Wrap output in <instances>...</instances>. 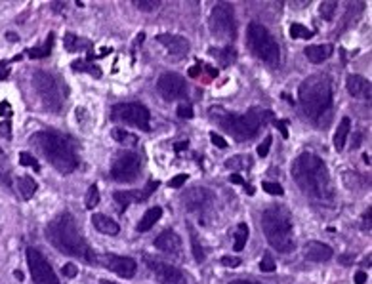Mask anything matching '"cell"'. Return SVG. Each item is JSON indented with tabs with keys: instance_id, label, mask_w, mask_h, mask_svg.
I'll use <instances>...</instances> for the list:
<instances>
[{
	"instance_id": "6da1fadb",
	"label": "cell",
	"mask_w": 372,
	"mask_h": 284,
	"mask_svg": "<svg viewBox=\"0 0 372 284\" xmlns=\"http://www.w3.org/2000/svg\"><path fill=\"white\" fill-rule=\"evenodd\" d=\"M292 177L298 187L304 191L306 197H310L315 202H332L334 198V187L326 164L313 153H302L292 162Z\"/></svg>"
},
{
	"instance_id": "7a4b0ae2",
	"label": "cell",
	"mask_w": 372,
	"mask_h": 284,
	"mask_svg": "<svg viewBox=\"0 0 372 284\" xmlns=\"http://www.w3.org/2000/svg\"><path fill=\"white\" fill-rule=\"evenodd\" d=\"M46 236H48L50 244L58 248L65 256H73L78 260L86 261V263H98L96 252L90 248L84 236L80 235L74 218L69 212H63L60 216H56L46 227Z\"/></svg>"
},
{
	"instance_id": "3957f363",
	"label": "cell",
	"mask_w": 372,
	"mask_h": 284,
	"mask_svg": "<svg viewBox=\"0 0 372 284\" xmlns=\"http://www.w3.org/2000/svg\"><path fill=\"white\" fill-rule=\"evenodd\" d=\"M31 143L38 153L62 173H71L78 166V157L73 141L56 130H42L31 137Z\"/></svg>"
},
{
	"instance_id": "277c9868",
	"label": "cell",
	"mask_w": 372,
	"mask_h": 284,
	"mask_svg": "<svg viewBox=\"0 0 372 284\" xmlns=\"http://www.w3.org/2000/svg\"><path fill=\"white\" fill-rule=\"evenodd\" d=\"M298 99L302 113L313 120L321 122L322 116H326L332 107V82L326 74H313L306 78L300 90H298Z\"/></svg>"
},
{
	"instance_id": "5b68a950",
	"label": "cell",
	"mask_w": 372,
	"mask_h": 284,
	"mask_svg": "<svg viewBox=\"0 0 372 284\" xmlns=\"http://www.w3.org/2000/svg\"><path fill=\"white\" fill-rule=\"evenodd\" d=\"M210 116L237 141H248L256 137L261 126L273 120V113L263 109H250L247 114H231L220 107H212Z\"/></svg>"
},
{
	"instance_id": "8992f818",
	"label": "cell",
	"mask_w": 372,
	"mask_h": 284,
	"mask_svg": "<svg viewBox=\"0 0 372 284\" xmlns=\"http://www.w3.org/2000/svg\"><path fill=\"white\" fill-rule=\"evenodd\" d=\"M261 227L267 242L277 252H292L294 236H292V216L286 206H271L261 214Z\"/></svg>"
},
{
	"instance_id": "52a82bcc",
	"label": "cell",
	"mask_w": 372,
	"mask_h": 284,
	"mask_svg": "<svg viewBox=\"0 0 372 284\" xmlns=\"http://www.w3.org/2000/svg\"><path fill=\"white\" fill-rule=\"evenodd\" d=\"M247 44L248 50L261 59L263 63L271 65V67H277L281 63V50H279V44L277 40L269 35V31L263 27L258 21H252L247 29Z\"/></svg>"
},
{
	"instance_id": "ba28073f",
	"label": "cell",
	"mask_w": 372,
	"mask_h": 284,
	"mask_svg": "<svg viewBox=\"0 0 372 284\" xmlns=\"http://www.w3.org/2000/svg\"><path fill=\"white\" fill-rule=\"evenodd\" d=\"M33 84H35V90L40 96L44 107L52 113L62 111L63 107V92H65V84L60 82L58 76L50 74L48 71H37L33 74Z\"/></svg>"
},
{
	"instance_id": "9c48e42d",
	"label": "cell",
	"mask_w": 372,
	"mask_h": 284,
	"mask_svg": "<svg viewBox=\"0 0 372 284\" xmlns=\"http://www.w3.org/2000/svg\"><path fill=\"white\" fill-rule=\"evenodd\" d=\"M210 33L223 42L235 40L237 37V21L233 15V8L225 2H220L212 8L210 12Z\"/></svg>"
},
{
	"instance_id": "30bf717a",
	"label": "cell",
	"mask_w": 372,
	"mask_h": 284,
	"mask_svg": "<svg viewBox=\"0 0 372 284\" xmlns=\"http://www.w3.org/2000/svg\"><path fill=\"white\" fill-rule=\"evenodd\" d=\"M111 118L119 122L130 124L143 132L151 130V114L149 109L141 103H117L111 109Z\"/></svg>"
},
{
	"instance_id": "8fae6325",
	"label": "cell",
	"mask_w": 372,
	"mask_h": 284,
	"mask_svg": "<svg viewBox=\"0 0 372 284\" xmlns=\"http://www.w3.org/2000/svg\"><path fill=\"white\" fill-rule=\"evenodd\" d=\"M141 170L139 155L132 151H121L115 155L111 162V177L119 183H132L136 181Z\"/></svg>"
},
{
	"instance_id": "7c38bea8",
	"label": "cell",
	"mask_w": 372,
	"mask_h": 284,
	"mask_svg": "<svg viewBox=\"0 0 372 284\" xmlns=\"http://www.w3.org/2000/svg\"><path fill=\"white\" fill-rule=\"evenodd\" d=\"M27 265L35 284H60L48 260L35 248H27Z\"/></svg>"
},
{
	"instance_id": "4fadbf2b",
	"label": "cell",
	"mask_w": 372,
	"mask_h": 284,
	"mask_svg": "<svg viewBox=\"0 0 372 284\" xmlns=\"http://www.w3.org/2000/svg\"><path fill=\"white\" fill-rule=\"evenodd\" d=\"M145 263L159 284H187L186 275L170 263H164V261L157 260V258H149V256L145 258Z\"/></svg>"
},
{
	"instance_id": "5bb4252c",
	"label": "cell",
	"mask_w": 372,
	"mask_h": 284,
	"mask_svg": "<svg viewBox=\"0 0 372 284\" xmlns=\"http://www.w3.org/2000/svg\"><path fill=\"white\" fill-rule=\"evenodd\" d=\"M157 90L166 101L182 99L187 94L186 78L176 73H164L157 82Z\"/></svg>"
},
{
	"instance_id": "9a60e30c",
	"label": "cell",
	"mask_w": 372,
	"mask_h": 284,
	"mask_svg": "<svg viewBox=\"0 0 372 284\" xmlns=\"http://www.w3.org/2000/svg\"><path fill=\"white\" fill-rule=\"evenodd\" d=\"M99 261L109 271H113L115 275H119V277H123V279H132L136 275L137 263L132 258H124V256H117V254H103Z\"/></svg>"
},
{
	"instance_id": "2e32d148",
	"label": "cell",
	"mask_w": 372,
	"mask_h": 284,
	"mask_svg": "<svg viewBox=\"0 0 372 284\" xmlns=\"http://www.w3.org/2000/svg\"><path fill=\"white\" fill-rule=\"evenodd\" d=\"M159 187V181H149L143 191H115V200L119 202L121 206V212H124L132 202H141V200H147Z\"/></svg>"
},
{
	"instance_id": "e0dca14e",
	"label": "cell",
	"mask_w": 372,
	"mask_h": 284,
	"mask_svg": "<svg viewBox=\"0 0 372 284\" xmlns=\"http://www.w3.org/2000/svg\"><path fill=\"white\" fill-rule=\"evenodd\" d=\"M182 202L186 204V208L189 212H200L212 204V193L208 189H202V187H193L182 197Z\"/></svg>"
},
{
	"instance_id": "ac0fdd59",
	"label": "cell",
	"mask_w": 372,
	"mask_h": 284,
	"mask_svg": "<svg viewBox=\"0 0 372 284\" xmlns=\"http://www.w3.org/2000/svg\"><path fill=\"white\" fill-rule=\"evenodd\" d=\"M157 42L162 44L164 48L172 54L174 59H182L189 54V42L187 38L178 37V35H170V33H164V35H159L157 37Z\"/></svg>"
},
{
	"instance_id": "d6986e66",
	"label": "cell",
	"mask_w": 372,
	"mask_h": 284,
	"mask_svg": "<svg viewBox=\"0 0 372 284\" xmlns=\"http://www.w3.org/2000/svg\"><path fill=\"white\" fill-rule=\"evenodd\" d=\"M304 256H306V260L315 261V263H322V261L330 260L334 256V252H332V248L328 246V244H324V242L310 240L306 244V248H304Z\"/></svg>"
},
{
	"instance_id": "ffe728a7",
	"label": "cell",
	"mask_w": 372,
	"mask_h": 284,
	"mask_svg": "<svg viewBox=\"0 0 372 284\" xmlns=\"http://www.w3.org/2000/svg\"><path fill=\"white\" fill-rule=\"evenodd\" d=\"M155 248H159L161 252H166V254H172V256H180L182 238L174 231H162L161 235L155 238Z\"/></svg>"
},
{
	"instance_id": "44dd1931",
	"label": "cell",
	"mask_w": 372,
	"mask_h": 284,
	"mask_svg": "<svg viewBox=\"0 0 372 284\" xmlns=\"http://www.w3.org/2000/svg\"><path fill=\"white\" fill-rule=\"evenodd\" d=\"M347 92L353 96V98L359 99H369L371 101V82L367 78H363L359 74H349L346 80Z\"/></svg>"
},
{
	"instance_id": "7402d4cb",
	"label": "cell",
	"mask_w": 372,
	"mask_h": 284,
	"mask_svg": "<svg viewBox=\"0 0 372 284\" xmlns=\"http://www.w3.org/2000/svg\"><path fill=\"white\" fill-rule=\"evenodd\" d=\"M332 52H334V48L330 44H311L306 48L304 54L311 63H322L332 56Z\"/></svg>"
},
{
	"instance_id": "603a6c76",
	"label": "cell",
	"mask_w": 372,
	"mask_h": 284,
	"mask_svg": "<svg viewBox=\"0 0 372 284\" xmlns=\"http://www.w3.org/2000/svg\"><path fill=\"white\" fill-rule=\"evenodd\" d=\"M92 223H94V227L98 229L99 233H103V235H119V223H115L109 218V216H103V214H94L92 216Z\"/></svg>"
},
{
	"instance_id": "cb8c5ba5",
	"label": "cell",
	"mask_w": 372,
	"mask_h": 284,
	"mask_svg": "<svg viewBox=\"0 0 372 284\" xmlns=\"http://www.w3.org/2000/svg\"><path fill=\"white\" fill-rule=\"evenodd\" d=\"M351 132V118L349 116H344L340 122H338V130L334 134V149L336 151H342L346 147V141H347V136Z\"/></svg>"
},
{
	"instance_id": "d4e9b609",
	"label": "cell",
	"mask_w": 372,
	"mask_h": 284,
	"mask_svg": "<svg viewBox=\"0 0 372 284\" xmlns=\"http://www.w3.org/2000/svg\"><path fill=\"white\" fill-rule=\"evenodd\" d=\"M162 216V208L161 206H155V208H149L145 214H143V218L139 220V223H137V231L139 233H145V231H149L155 223L161 220Z\"/></svg>"
},
{
	"instance_id": "484cf974",
	"label": "cell",
	"mask_w": 372,
	"mask_h": 284,
	"mask_svg": "<svg viewBox=\"0 0 372 284\" xmlns=\"http://www.w3.org/2000/svg\"><path fill=\"white\" fill-rule=\"evenodd\" d=\"M17 189L21 193V198L23 200H29L33 198V195L37 193V181L31 177V175H19L17 177Z\"/></svg>"
},
{
	"instance_id": "4316f807",
	"label": "cell",
	"mask_w": 372,
	"mask_h": 284,
	"mask_svg": "<svg viewBox=\"0 0 372 284\" xmlns=\"http://www.w3.org/2000/svg\"><path fill=\"white\" fill-rule=\"evenodd\" d=\"M210 54H214V57L218 59V63H220L222 67H229V65H233L237 59V52L233 46H223V48H220V50H212Z\"/></svg>"
},
{
	"instance_id": "83f0119b",
	"label": "cell",
	"mask_w": 372,
	"mask_h": 284,
	"mask_svg": "<svg viewBox=\"0 0 372 284\" xmlns=\"http://www.w3.org/2000/svg\"><path fill=\"white\" fill-rule=\"evenodd\" d=\"M63 46H65L67 52H78V50L90 48L92 44L88 42L86 38H78L76 35H73V33H67L65 38H63Z\"/></svg>"
},
{
	"instance_id": "f1b7e54d",
	"label": "cell",
	"mask_w": 372,
	"mask_h": 284,
	"mask_svg": "<svg viewBox=\"0 0 372 284\" xmlns=\"http://www.w3.org/2000/svg\"><path fill=\"white\" fill-rule=\"evenodd\" d=\"M225 166L231 168V170H248L252 166V159L248 155H235V157L225 161Z\"/></svg>"
},
{
	"instance_id": "f546056e",
	"label": "cell",
	"mask_w": 372,
	"mask_h": 284,
	"mask_svg": "<svg viewBox=\"0 0 372 284\" xmlns=\"http://www.w3.org/2000/svg\"><path fill=\"white\" fill-rule=\"evenodd\" d=\"M248 240V225L247 223H239L235 231V242H233V250L235 252H241L243 248L247 246Z\"/></svg>"
},
{
	"instance_id": "4dcf8cb0",
	"label": "cell",
	"mask_w": 372,
	"mask_h": 284,
	"mask_svg": "<svg viewBox=\"0 0 372 284\" xmlns=\"http://www.w3.org/2000/svg\"><path fill=\"white\" fill-rule=\"evenodd\" d=\"M52 46H54V35L50 33L48 38H46V42H44V46L29 50V57H33V59H40V57H46V56H50V52H52Z\"/></svg>"
},
{
	"instance_id": "1f68e13d",
	"label": "cell",
	"mask_w": 372,
	"mask_h": 284,
	"mask_svg": "<svg viewBox=\"0 0 372 284\" xmlns=\"http://www.w3.org/2000/svg\"><path fill=\"white\" fill-rule=\"evenodd\" d=\"M71 67H73L74 71H84V73H90L92 76H96V78H99V76H101V69H99L98 65H92V63H88L86 59L73 61V63H71Z\"/></svg>"
},
{
	"instance_id": "d6a6232c",
	"label": "cell",
	"mask_w": 372,
	"mask_h": 284,
	"mask_svg": "<svg viewBox=\"0 0 372 284\" xmlns=\"http://www.w3.org/2000/svg\"><path fill=\"white\" fill-rule=\"evenodd\" d=\"M111 136H113V139H117L119 143H123L124 147H126V145L134 147V145L137 143L136 136H130L128 132H124V130H121V128H115V130H111Z\"/></svg>"
},
{
	"instance_id": "836d02e7",
	"label": "cell",
	"mask_w": 372,
	"mask_h": 284,
	"mask_svg": "<svg viewBox=\"0 0 372 284\" xmlns=\"http://www.w3.org/2000/svg\"><path fill=\"white\" fill-rule=\"evenodd\" d=\"M290 37L292 38H313V31H310L308 27H304L302 23H292L290 25Z\"/></svg>"
},
{
	"instance_id": "e575fe53",
	"label": "cell",
	"mask_w": 372,
	"mask_h": 284,
	"mask_svg": "<svg viewBox=\"0 0 372 284\" xmlns=\"http://www.w3.org/2000/svg\"><path fill=\"white\" fill-rule=\"evenodd\" d=\"M336 8H338V2L334 0H328V2H322L321 4V15L326 19V21H332L334 19V13H336Z\"/></svg>"
},
{
	"instance_id": "d590c367",
	"label": "cell",
	"mask_w": 372,
	"mask_h": 284,
	"mask_svg": "<svg viewBox=\"0 0 372 284\" xmlns=\"http://www.w3.org/2000/svg\"><path fill=\"white\" fill-rule=\"evenodd\" d=\"M84 204H86L88 210H94V208L99 204V191L96 185H92L90 189H88L86 198H84Z\"/></svg>"
},
{
	"instance_id": "8d00e7d4",
	"label": "cell",
	"mask_w": 372,
	"mask_h": 284,
	"mask_svg": "<svg viewBox=\"0 0 372 284\" xmlns=\"http://www.w3.org/2000/svg\"><path fill=\"white\" fill-rule=\"evenodd\" d=\"M0 183L6 187H12V172H10V166L6 164L2 157H0Z\"/></svg>"
},
{
	"instance_id": "74e56055",
	"label": "cell",
	"mask_w": 372,
	"mask_h": 284,
	"mask_svg": "<svg viewBox=\"0 0 372 284\" xmlns=\"http://www.w3.org/2000/svg\"><path fill=\"white\" fill-rule=\"evenodd\" d=\"M134 6L139 8L141 12H151V10L159 8L161 2H159V0H134Z\"/></svg>"
},
{
	"instance_id": "f35d334b",
	"label": "cell",
	"mask_w": 372,
	"mask_h": 284,
	"mask_svg": "<svg viewBox=\"0 0 372 284\" xmlns=\"http://www.w3.org/2000/svg\"><path fill=\"white\" fill-rule=\"evenodd\" d=\"M19 162H21L23 166H31L35 172H38V170H40V164H38L37 159H35L31 153H25V151H23V153L19 155Z\"/></svg>"
},
{
	"instance_id": "ab89813d",
	"label": "cell",
	"mask_w": 372,
	"mask_h": 284,
	"mask_svg": "<svg viewBox=\"0 0 372 284\" xmlns=\"http://www.w3.org/2000/svg\"><path fill=\"white\" fill-rule=\"evenodd\" d=\"M189 231H191V244H193L195 260H197L198 263H202V261H204V252H202V248L198 246V238H197V235H195V231H193V229H189Z\"/></svg>"
},
{
	"instance_id": "60d3db41",
	"label": "cell",
	"mask_w": 372,
	"mask_h": 284,
	"mask_svg": "<svg viewBox=\"0 0 372 284\" xmlns=\"http://www.w3.org/2000/svg\"><path fill=\"white\" fill-rule=\"evenodd\" d=\"M261 187H263V191H265V193H269V195H277V197L285 195V189H283V185H279V183H273V181H263V183H261Z\"/></svg>"
},
{
	"instance_id": "b9f144b4",
	"label": "cell",
	"mask_w": 372,
	"mask_h": 284,
	"mask_svg": "<svg viewBox=\"0 0 372 284\" xmlns=\"http://www.w3.org/2000/svg\"><path fill=\"white\" fill-rule=\"evenodd\" d=\"M260 269H261L263 273H271V271H275V269H277V265H275V261H273L271 254H265V256L261 258V261H260Z\"/></svg>"
},
{
	"instance_id": "7bdbcfd3",
	"label": "cell",
	"mask_w": 372,
	"mask_h": 284,
	"mask_svg": "<svg viewBox=\"0 0 372 284\" xmlns=\"http://www.w3.org/2000/svg\"><path fill=\"white\" fill-rule=\"evenodd\" d=\"M178 116H180V118H186V120L193 118V107H191L189 103L180 105V107H178Z\"/></svg>"
},
{
	"instance_id": "ee69618b",
	"label": "cell",
	"mask_w": 372,
	"mask_h": 284,
	"mask_svg": "<svg viewBox=\"0 0 372 284\" xmlns=\"http://www.w3.org/2000/svg\"><path fill=\"white\" fill-rule=\"evenodd\" d=\"M187 173H178V175H174L172 179H170V183H168V187H172V189H180V187L184 185L187 181Z\"/></svg>"
},
{
	"instance_id": "f6af8a7d",
	"label": "cell",
	"mask_w": 372,
	"mask_h": 284,
	"mask_svg": "<svg viewBox=\"0 0 372 284\" xmlns=\"http://www.w3.org/2000/svg\"><path fill=\"white\" fill-rule=\"evenodd\" d=\"M0 137H4V139L12 137V122L10 120H2L0 122Z\"/></svg>"
},
{
	"instance_id": "bcb514c9",
	"label": "cell",
	"mask_w": 372,
	"mask_h": 284,
	"mask_svg": "<svg viewBox=\"0 0 372 284\" xmlns=\"http://www.w3.org/2000/svg\"><path fill=\"white\" fill-rule=\"evenodd\" d=\"M271 141H273V137L271 136H267L263 141H261L260 145H258V155L260 157H267V153H269V147H271Z\"/></svg>"
},
{
	"instance_id": "7dc6e473",
	"label": "cell",
	"mask_w": 372,
	"mask_h": 284,
	"mask_svg": "<svg viewBox=\"0 0 372 284\" xmlns=\"http://www.w3.org/2000/svg\"><path fill=\"white\" fill-rule=\"evenodd\" d=\"M210 141L218 149H227V141H225V139H223L220 134H216V132H210Z\"/></svg>"
},
{
	"instance_id": "c3c4849f",
	"label": "cell",
	"mask_w": 372,
	"mask_h": 284,
	"mask_svg": "<svg viewBox=\"0 0 372 284\" xmlns=\"http://www.w3.org/2000/svg\"><path fill=\"white\" fill-rule=\"evenodd\" d=\"M222 263L225 267H239V265H241V260L235 258V256H223Z\"/></svg>"
},
{
	"instance_id": "681fc988",
	"label": "cell",
	"mask_w": 372,
	"mask_h": 284,
	"mask_svg": "<svg viewBox=\"0 0 372 284\" xmlns=\"http://www.w3.org/2000/svg\"><path fill=\"white\" fill-rule=\"evenodd\" d=\"M63 275L69 277V279H74V277L78 275V269L74 267L73 263H65V265H63Z\"/></svg>"
},
{
	"instance_id": "f907efd6",
	"label": "cell",
	"mask_w": 372,
	"mask_h": 284,
	"mask_svg": "<svg viewBox=\"0 0 372 284\" xmlns=\"http://www.w3.org/2000/svg\"><path fill=\"white\" fill-rule=\"evenodd\" d=\"M273 124H275L277 128H279L281 136H283V137L286 139V137H288V128H286V122H285V120H273Z\"/></svg>"
},
{
	"instance_id": "816d5d0a",
	"label": "cell",
	"mask_w": 372,
	"mask_h": 284,
	"mask_svg": "<svg viewBox=\"0 0 372 284\" xmlns=\"http://www.w3.org/2000/svg\"><path fill=\"white\" fill-rule=\"evenodd\" d=\"M8 74H10V71H8V61H0V78L4 80V78H8Z\"/></svg>"
},
{
	"instance_id": "f5cc1de1",
	"label": "cell",
	"mask_w": 372,
	"mask_h": 284,
	"mask_svg": "<svg viewBox=\"0 0 372 284\" xmlns=\"http://www.w3.org/2000/svg\"><path fill=\"white\" fill-rule=\"evenodd\" d=\"M229 181H231V183H235V185H247V183H245V179H243L239 173H231V175H229Z\"/></svg>"
},
{
	"instance_id": "db71d44e",
	"label": "cell",
	"mask_w": 372,
	"mask_h": 284,
	"mask_svg": "<svg viewBox=\"0 0 372 284\" xmlns=\"http://www.w3.org/2000/svg\"><path fill=\"white\" fill-rule=\"evenodd\" d=\"M365 283H367V273L365 271L355 273V284H365Z\"/></svg>"
},
{
	"instance_id": "11a10c76",
	"label": "cell",
	"mask_w": 372,
	"mask_h": 284,
	"mask_svg": "<svg viewBox=\"0 0 372 284\" xmlns=\"http://www.w3.org/2000/svg\"><path fill=\"white\" fill-rule=\"evenodd\" d=\"M2 114H6V116H10V114H12L8 101H2V105H0V116H2Z\"/></svg>"
},
{
	"instance_id": "9f6ffc18",
	"label": "cell",
	"mask_w": 372,
	"mask_h": 284,
	"mask_svg": "<svg viewBox=\"0 0 372 284\" xmlns=\"http://www.w3.org/2000/svg\"><path fill=\"white\" fill-rule=\"evenodd\" d=\"M198 74H200V65H193V67L189 69V76H193V78H197Z\"/></svg>"
},
{
	"instance_id": "6f0895ef",
	"label": "cell",
	"mask_w": 372,
	"mask_h": 284,
	"mask_svg": "<svg viewBox=\"0 0 372 284\" xmlns=\"http://www.w3.org/2000/svg\"><path fill=\"white\" fill-rule=\"evenodd\" d=\"M371 214H372V210L369 208V212H367V216H365V227L371 231Z\"/></svg>"
},
{
	"instance_id": "680465c9",
	"label": "cell",
	"mask_w": 372,
	"mask_h": 284,
	"mask_svg": "<svg viewBox=\"0 0 372 284\" xmlns=\"http://www.w3.org/2000/svg\"><path fill=\"white\" fill-rule=\"evenodd\" d=\"M340 261H342V263H351V261H353V254H347V256H342V258H340Z\"/></svg>"
},
{
	"instance_id": "91938a15",
	"label": "cell",
	"mask_w": 372,
	"mask_h": 284,
	"mask_svg": "<svg viewBox=\"0 0 372 284\" xmlns=\"http://www.w3.org/2000/svg\"><path fill=\"white\" fill-rule=\"evenodd\" d=\"M6 38H8L10 42H15V40H19V37H17L15 33H6Z\"/></svg>"
},
{
	"instance_id": "94428289",
	"label": "cell",
	"mask_w": 372,
	"mask_h": 284,
	"mask_svg": "<svg viewBox=\"0 0 372 284\" xmlns=\"http://www.w3.org/2000/svg\"><path fill=\"white\" fill-rule=\"evenodd\" d=\"M231 284H260V283H252V281H233Z\"/></svg>"
},
{
	"instance_id": "6125c7cd",
	"label": "cell",
	"mask_w": 372,
	"mask_h": 284,
	"mask_svg": "<svg viewBox=\"0 0 372 284\" xmlns=\"http://www.w3.org/2000/svg\"><path fill=\"white\" fill-rule=\"evenodd\" d=\"M143 38H145V35H143V33H139V35H137V38H136V44H141V42H143Z\"/></svg>"
},
{
	"instance_id": "be15d7a7",
	"label": "cell",
	"mask_w": 372,
	"mask_h": 284,
	"mask_svg": "<svg viewBox=\"0 0 372 284\" xmlns=\"http://www.w3.org/2000/svg\"><path fill=\"white\" fill-rule=\"evenodd\" d=\"M13 275H15V279H19V281H23V273H21V271H15V273H13Z\"/></svg>"
},
{
	"instance_id": "e7e4bbea",
	"label": "cell",
	"mask_w": 372,
	"mask_h": 284,
	"mask_svg": "<svg viewBox=\"0 0 372 284\" xmlns=\"http://www.w3.org/2000/svg\"><path fill=\"white\" fill-rule=\"evenodd\" d=\"M99 284H115V283H109V281H101Z\"/></svg>"
}]
</instances>
